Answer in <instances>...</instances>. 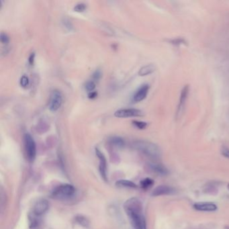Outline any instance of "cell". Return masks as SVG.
<instances>
[{"label":"cell","mask_w":229,"mask_h":229,"mask_svg":"<svg viewBox=\"0 0 229 229\" xmlns=\"http://www.w3.org/2000/svg\"><path fill=\"white\" fill-rule=\"evenodd\" d=\"M124 209L134 229H146L143 204L138 198H131L127 200L124 204Z\"/></svg>","instance_id":"obj_1"},{"label":"cell","mask_w":229,"mask_h":229,"mask_svg":"<svg viewBox=\"0 0 229 229\" xmlns=\"http://www.w3.org/2000/svg\"><path fill=\"white\" fill-rule=\"evenodd\" d=\"M134 146L136 149L141 152L149 157L156 159L161 155L160 149L151 142L146 141H137L134 143Z\"/></svg>","instance_id":"obj_2"},{"label":"cell","mask_w":229,"mask_h":229,"mask_svg":"<svg viewBox=\"0 0 229 229\" xmlns=\"http://www.w3.org/2000/svg\"><path fill=\"white\" fill-rule=\"evenodd\" d=\"M75 193V188L70 183L61 184L54 189L52 196L54 198H67L73 196Z\"/></svg>","instance_id":"obj_3"},{"label":"cell","mask_w":229,"mask_h":229,"mask_svg":"<svg viewBox=\"0 0 229 229\" xmlns=\"http://www.w3.org/2000/svg\"><path fill=\"white\" fill-rule=\"evenodd\" d=\"M24 149L26 157L30 162H34L36 156V145L34 138L30 134L26 133L24 136Z\"/></svg>","instance_id":"obj_4"},{"label":"cell","mask_w":229,"mask_h":229,"mask_svg":"<svg viewBox=\"0 0 229 229\" xmlns=\"http://www.w3.org/2000/svg\"><path fill=\"white\" fill-rule=\"evenodd\" d=\"M96 155L99 159V171L101 178L104 181L108 180V167H107V161L106 157L102 152L98 148L95 149Z\"/></svg>","instance_id":"obj_5"},{"label":"cell","mask_w":229,"mask_h":229,"mask_svg":"<svg viewBox=\"0 0 229 229\" xmlns=\"http://www.w3.org/2000/svg\"><path fill=\"white\" fill-rule=\"evenodd\" d=\"M63 101L62 94L59 90H54L52 92L50 98L49 108L52 112H56L60 108Z\"/></svg>","instance_id":"obj_6"},{"label":"cell","mask_w":229,"mask_h":229,"mask_svg":"<svg viewBox=\"0 0 229 229\" xmlns=\"http://www.w3.org/2000/svg\"><path fill=\"white\" fill-rule=\"evenodd\" d=\"M143 115V112L135 108L120 109L114 113V116L118 118H129V117H138Z\"/></svg>","instance_id":"obj_7"},{"label":"cell","mask_w":229,"mask_h":229,"mask_svg":"<svg viewBox=\"0 0 229 229\" xmlns=\"http://www.w3.org/2000/svg\"><path fill=\"white\" fill-rule=\"evenodd\" d=\"M50 207L49 202L46 200L42 199L38 200L34 204L33 208V213L36 216H41L46 213Z\"/></svg>","instance_id":"obj_8"},{"label":"cell","mask_w":229,"mask_h":229,"mask_svg":"<svg viewBox=\"0 0 229 229\" xmlns=\"http://www.w3.org/2000/svg\"><path fill=\"white\" fill-rule=\"evenodd\" d=\"M175 192V190L173 188L167 186H159L155 188L152 192V196L157 197V196L170 195Z\"/></svg>","instance_id":"obj_9"},{"label":"cell","mask_w":229,"mask_h":229,"mask_svg":"<svg viewBox=\"0 0 229 229\" xmlns=\"http://www.w3.org/2000/svg\"><path fill=\"white\" fill-rule=\"evenodd\" d=\"M149 86L147 84H144L141 88L138 89V90L134 93L133 99L136 102H139V101H143L144 99L146 98V96L149 93Z\"/></svg>","instance_id":"obj_10"},{"label":"cell","mask_w":229,"mask_h":229,"mask_svg":"<svg viewBox=\"0 0 229 229\" xmlns=\"http://www.w3.org/2000/svg\"><path fill=\"white\" fill-rule=\"evenodd\" d=\"M189 93V86H186L183 88L181 92V96L180 99V104H179L178 108V112H177V115L178 116H180L181 114L183 112V108L185 107V104L186 101V99L188 98Z\"/></svg>","instance_id":"obj_11"},{"label":"cell","mask_w":229,"mask_h":229,"mask_svg":"<svg viewBox=\"0 0 229 229\" xmlns=\"http://www.w3.org/2000/svg\"><path fill=\"white\" fill-rule=\"evenodd\" d=\"M196 210L199 211H206V212H214L217 210V206L215 204L210 202H203L197 203L193 206Z\"/></svg>","instance_id":"obj_12"},{"label":"cell","mask_w":229,"mask_h":229,"mask_svg":"<svg viewBox=\"0 0 229 229\" xmlns=\"http://www.w3.org/2000/svg\"><path fill=\"white\" fill-rule=\"evenodd\" d=\"M151 170L159 175H166L168 174V171L165 166L159 163H150L149 165Z\"/></svg>","instance_id":"obj_13"},{"label":"cell","mask_w":229,"mask_h":229,"mask_svg":"<svg viewBox=\"0 0 229 229\" xmlns=\"http://www.w3.org/2000/svg\"><path fill=\"white\" fill-rule=\"evenodd\" d=\"M75 222L76 224H78L79 226H81L82 227L88 228L89 227L90 225V222L87 217L83 215H78L74 218Z\"/></svg>","instance_id":"obj_14"},{"label":"cell","mask_w":229,"mask_h":229,"mask_svg":"<svg viewBox=\"0 0 229 229\" xmlns=\"http://www.w3.org/2000/svg\"><path fill=\"white\" fill-rule=\"evenodd\" d=\"M156 67L153 64H149L142 67L139 70L138 75L140 76H146L153 73L155 71Z\"/></svg>","instance_id":"obj_15"},{"label":"cell","mask_w":229,"mask_h":229,"mask_svg":"<svg viewBox=\"0 0 229 229\" xmlns=\"http://www.w3.org/2000/svg\"><path fill=\"white\" fill-rule=\"evenodd\" d=\"M116 186L119 188H136L137 187L136 183L133 181L127 180H120L116 181Z\"/></svg>","instance_id":"obj_16"},{"label":"cell","mask_w":229,"mask_h":229,"mask_svg":"<svg viewBox=\"0 0 229 229\" xmlns=\"http://www.w3.org/2000/svg\"><path fill=\"white\" fill-rule=\"evenodd\" d=\"M109 143H111V145L118 148H122L125 145L124 139L120 136H113L109 139Z\"/></svg>","instance_id":"obj_17"},{"label":"cell","mask_w":229,"mask_h":229,"mask_svg":"<svg viewBox=\"0 0 229 229\" xmlns=\"http://www.w3.org/2000/svg\"><path fill=\"white\" fill-rule=\"evenodd\" d=\"M140 184H141V188H143V189H145L146 190V189L150 188L151 187H152V186H153L154 181H153V180H152L151 178H146L143 179V180H142Z\"/></svg>","instance_id":"obj_18"},{"label":"cell","mask_w":229,"mask_h":229,"mask_svg":"<svg viewBox=\"0 0 229 229\" xmlns=\"http://www.w3.org/2000/svg\"><path fill=\"white\" fill-rule=\"evenodd\" d=\"M96 87V84L94 81H88L87 83H86V86H85V88H86V89L88 91H89V93L90 92L93 91L94 89H95Z\"/></svg>","instance_id":"obj_19"},{"label":"cell","mask_w":229,"mask_h":229,"mask_svg":"<svg viewBox=\"0 0 229 229\" xmlns=\"http://www.w3.org/2000/svg\"><path fill=\"white\" fill-rule=\"evenodd\" d=\"M133 123L134 125L136 127V128H138V129H141V130L145 129L146 127V126H147V124L146 122H141V121L134 120L133 122Z\"/></svg>","instance_id":"obj_20"},{"label":"cell","mask_w":229,"mask_h":229,"mask_svg":"<svg viewBox=\"0 0 229 229\" xmlns=\"http://www.w3.org/2000/svg\"><path fill=\"white\" fill-rule=\"evenodd\" d=\"M0 40H1V42L3 44H7L9 42V38L8 35L6 33H4V32H1V33Z\"/></svg>","instance_id":"obj_21"},{"label":"cell","mask_w":229,"mask_h":229,"mask_svg":"<svg viewBox=\"0 0 229 229\" xmlns=\"http://www.w3.org/2000/svg\"><path fill=\"white\" fill-rule=\"evenodd\" d=\"M86 9V5L83 3H80L77 4L74 7V10L77 12H83Z\"/></svg>","instance_id":"obj_22"},{"label":"cell","mask_w":229,"mask_h":229,"mask_svg":"<svg viewBox=\"0 0 229 229\" xmlns=\"http://www.w3.org/2000/svg\"><path fill=\"white\" fill-rule=\"evenodd\" d=\"M29 84V79L26 75H23L20 79V86L23 88H26Z\"/></svg>","instance_id":"obj_23"},{"label":"cell","mask_w":229,"mask_h":229,"mask_svg":"<svg viewBox=\"0 0 229 229\" xmlns=\"http://www.w3.org/2000/svg\"><path fill=\"white\" fill-rule=\"evenodd\" d=\"M101 77V72L99 70H96L92 75V78H93V80L98 81L100 79Z\"/></svg>","instance_id":"obj_24"},{"label":"cell","mask_w":229,"mask_h":229,"mask_svg":"<svg viewBox=\"0 0 229 229\" xmlns=\"http://www.w3.org/2000/svg\"><path fill=\"white\" fill-rule=\"evenodd\" d=\"M63 23L64 24V26H65L67 29L69 30H71L73 29V26H72L71 22L68 20L67 19H64L63 22Z\"/></svg>","instance_id":"obj_25"},{"label":"cell","mask_w":229,"mask_h":229,"mask_svg":"<svg viewBox=\"0 0 229 229\" xmlns=\"http://www.w3.org/2000/svg\"><path fill=\"white\" fill-rule=\"evenodd\" d=\"M221 153L222 155L225 157L229 159V149L227 147H222V150H221Z\"/></svg>","instance_id":"obj_26"},{"label":"cell","mask_w":229,"mask_h":229,"mask_svg":"<svg viewBox=\"0 0 229 229\" xmlns=\"http://www.w3.org/2000/svg\"><path fill=\"white\" fill-rule=\"evenodd\" d=\"M34 59H35V53H32L30 54V55L29 58H28V62H29V64H30V65H33L34 62Z\"/></svg>","instance_id":"obj_27"},{"label":"cell","mask_w":229,"mask_h":229,"mask_svg":"<svg viewBox=\"0 0 229 229\" xmlns=\"http://www.w3.org/2000/svg\"><path fill=\"white\" fill-rule=\"evenodd\" d=\"M97 95H98V93H97L96 91H92L88 94V97L90 99H93L95 98L96 97H97Z\"/></svg>","instance_id":"obj_28"},{"label":"cell","mask_w":229,"mask_h":229,"mask_svg":"<svg viewBox=\"0 0 229 229\" xmlns=\"http://www.w3.org/2000/svg\"><path fill=\"white\" fill-rule=\"evenodd\" d=\"M228 190H229V183L228 184Z\"/></svg>","instance_id":"obj_29"}]
</instances>
